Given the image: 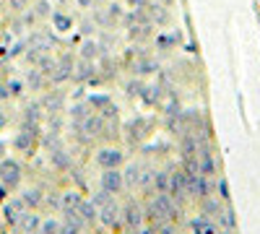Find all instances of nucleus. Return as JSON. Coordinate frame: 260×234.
<instances>
[{
	"instance_id": "obj_1",
	"label": "nucleus",
	"mask_w": 260,
	"mask_h": 234,
	"mask_svg": "<svg viewBox=\"0 0 260 234\" xmlns=\"http://www.w3.org/2000/svg\"><path fill=\"white\" fill-rule=\"evenodd\" d=\"M148 216L156 224H164L167 219H172V221L177 219V208H175V200L169 198V193H159V198L148 206Z\"/></svg>"
},
{
	"instance_id": "obj_2",
	"label": "nucleus",
	"mask_w": 260,
	"mask_h": 234,
	"mask_svg": "<svg viewBox=\"0 0 260 234\" xmlns=\"http://www.w3.org/2000/svg\"><path fill=\"white\" fill-rule=\"evenodd\" d=\"M185 193H187V172L180 166V169H175V172L169 175V198L172 200H182Z\"/></svg>"
},
{
	"instance_id": "obj_3",
	"label": "nucleus",
	"mask_w": 260,
	"mask_h": 234,
	"mask_svg": "<svg viewBox=\"0 0 260 234\" xmlns=\"http://www.w3.org/2000/svg\"><path fill=\"white\" fill-rule=\"evenodd\" d=\"M0 180H3V185L11 190L21 182V164L13 161V159H3L0 161Z\"/></svg>"
},
{
	"instance_id": "obj_4",
	"label": "nucleus",
	"mask_w": 260,
	"mask_h": 234,
	"mask_svg": "<svg viewBox=\"0 0 260 234\" xmlns=\"http://www.w3.org/2000/svg\"><path fill=\"white\" fill-rule=\"evenodd\" d=\"M122 185H125V177H122L120 169H104V175H102V190L117 195L120 190H122Z\"/></svg>"
},
{
	"instance_id": "obj_5",
	"label": "nucleus",
	"mask_w": 260,
	"mask_h": 234,
	"mask_svg": "<svg viewBox=\"0 0 260 234\" xmlns=\"http://www.w3.org/2000/svg\"><path fill=\"white\" fill-rule=\"evenodd\" d=\"M96 164L102 169H117L122 164V151L120 148H102L96 154Z\"/></svg>"
},
{
	"instance_id": "obj_6",
	"label": "nucleus",
	"mask_w": 260,
	"mask_h": 234,
	"mask_svg": "<svg viewBox=\"0 0 260 234\" xmlns=\"http://www.w3.org/2000/svg\"><path fill=\"white\" fill-rule=\"evenodd\" d=\"M73 71H76V62H73V57H71V55H60V62H57L55 71H52V81H55V83L68 81V78L73 76Z\"/></svg>"
},
{
	"instance_id": "obj_7",
	"label": "nucleus",
	"mask_w": 260,
	"mask_h": 234,
	"mask_svg": "<svg viewBox=\"0 0 260 234\" xmlns=\"http://www.w3.org/2000/svg\"><path fill=\"white\" fill-rule=\"evenodd\" d=\"M151 125H154V120H148V117H136V120H130L127 122V136H130V141H141L143 136H148L146 130H148V127Z\"/></svg>"
},
{
	"instance_id": "obj_8",
	"label": "nucleus",
	"mask_w": 260,
	"mask_h": 234,
	"mask_svg": "<svg viewBox=\"0 0 260 234\" xmlns=\"http://www.w3.org/2000/svg\"><path fill=\"white\" fill-rule=\"evenodd\" d=\"M198 172L203 177L216 175V161H213V154L208 151V146H201V151H198Z\"/></svg>"
},
{
	"instance_id": "obj_9",
	"label": "nucleus",
	"mask_w": 260,
	"mask_h": 234,
	"mask_svg": "<svg viewBox=\"0 0 260 234\" xmlns=\"http://www.w3.org/2000/svg\"><path fill=\"white\" fill-rule=\"evenodd\" d=\"M34 143H37V133L29 130V127H24V130L13 138V146L18 148L21 154H31L34 151Z\"/></svg>"
},
{
	"instance_id": "obj_10",
	"label": "nucleus",
	"mask_w": 260,
	"mask_h": 234,
	"mask_svg": "<svg viewBox=\"0 0 260 234\" xmlns=\"http://www.w3.org/2000/svg\"><path fill=\"white\" fill-rule=\"evenodd\" d=\"M154 71H156V62L151 60L148 55H141L138 62L133 65V73H136V76H148V73H154Z\"/></svg>"
},
{
	"instance_id": "obj_11",
	"label": "nucleus",
	"mask_w": 260,
	"mask_h": 234,
	"mask_svg": "<svg viewBox=\"0 0 260 234\" xmlns=\"http://www.w3.org/2000/svg\"><path fill=\"white\" fill-rule=\"evenodd\" d=\"M26 206H24V200H16V203H6V211H3V214H6V219L11 221V224H18V219L21 216H24V214H21V211H24Z\"/></svg>"
},
{
	"instance_id": "obj_12",
	"label": "nucleus",
	"mask_w": 260,
	"mask_h": 234,
	"mask_svg": "<svg viewBox=\"0 0 260 234\" xmlns=\"http://www.w3.org/2000/svg\"><path fill=\"white\" fill-rule=\"evenodd\" d=\"M52 24H55L57 31H71L73 29V18L68 13H62V11H55L52 13Z\"/></svg>"
},
{
	"instance_id": "obj_13",
	"label": "nucleus",
	"mask_w": 260,
	"mask_h": 234,
	"mask_svg": "<svg viewBox=\"0 0 260 234\" xmlns=\"http://www.w3.org/2000/svg\"><path fill=\"white\" fill-rule=\"evenodd\" d=\"M125 221H127L130 226H141V224H143V211H141L136 203H130V206L125 208Z\"/></svg>"
},
{
	"instance_id": "obj_14",
	"label": "nucleus",
	"mask_w": 260,
	"mask_h": 234,
	"mask_svg": "<svg viewBox=\"0 0 260 234\" xmlns=\"http://www.w3.org/2000/svg\"><path fill=\"white\" fill-rule=\"evenodd\" d=\"M190 226H192V234H216V226H213L206 216L192 219V221H190Z\"/></svg>"
},
{
	"instance_id": "obj_15",
	"label": "nucleus",
	"mask_w": 260,
	"mask_h": 234,
	"mask_svg": "<svg viewBox=\"0 0 260 234\" xmlns=\"http://www.w3.org/2000/svg\"><path fill=\"white\" fill-rule=\"evenodd\" d=\"M99 211H102V221H104L107 226H117V216H120V211H117L115 200H112L110 206H104V208H99Z\"/></svg>"
},
{
	"instance_id": "obj_16",
	"label": "nucleus",
	"mask_w": 260,
	"mask_h": 234,
	"mask_svg": "<svg viewBox=\"0 0 260 234\" xmlns=\"http://www.w3.org/2000/svg\"><path fill=\"white\" fill-rule=\"evenodd\" d=\"M73 76H76V81H91L94 78V62L91 60H83Z\"/></svg>"
},
{
	"instance_id": "obj_17",
	"label": "nucleus",
	"mask_w": 260,
	"mask_h": 234,
	"mask_svg": "<svg viewBox=\"0 0 260 234\" xmlns=\"http://www.w3.org/2000/svg\"><path fill=\"white\" fill-rule=\"evenodd\" d=\"M76 211H78V216H81L83 221H94V219H96V206H94V203H86V200H81Z\"/></svg>"
},
{
	"instance_id": "obj_18",
	"label": "nucleus",
	"mask_w": 260,
	"mask_h": 234,
	"mask_svg": "<svg viewBox=\"0 0 260 234\" xmlns=\"http://www.w3.org/2000/svg\"><path fill=\"white\" fill-rule=\"evenodd\" d=\"M141 99H143L146 104H159V102H161V86H151V89H143Z\"/></svg>"
},
{
	"instance_id": "obj_19",
	"label": "nucleus",
	"mask_w": 260,
	"mask_h": 234,
	"mask_svg": "<svg viewBox=\"0 0 260 234\" xmlns=\"http://www.w3.org/2000/svg\"><path fill=\"white\" fill-rule=\"evenodd\" d=\"M21 200H24L26 208H37L42 203V193H39V190H26V193L21 195Z\"/></svg>"
},
{
	"instance_id": "obj_20",
	"label": "nucleus",
	"mask_w": 260,
	"mask_h": 234,
	"mask_svg": "<svg viewBox=\"0 0 260 234\" xmlns=\"http://www.w3.org/2000/svg\"><path fill=\"white\" fill-rule=\"evenodd\" d=\"M154 187L159 190V193H169V175L167 172H154Z\"/></svg>"
},
{
	"instance_id": "obj_21",
	"label": "nucleus",
	"mask_w": 260,
	"mask_h": 234,
	"mask_svg": "<svg viewBox=\"0 0 260 234\" xmlns=\"http://www.w3.org/2000/svg\"><path fill=\"white\" fill-rule=\"evenodd\" d=\"M18 224H21V229L24 231H34L37 226H39V216H34V214H24L18 219Z\"/></svg>"
},
{
	"instance_id": "obj_22",
	"label": "nucleus",
	"mask_w": 260,
	"mask_h": 234,
	"mask_svg": "<svg viewBox=\"0 0 260 234\" xmlns=\"http://www.w3.org/2000/svg\"><path fill=\"white\" fill-rule=\"evenodd\" d=\"M91 203L96 206V208H104V206H110L112 203V193H107V190H99V193L91 198Z\"/></svg>"
},
{
	"instance_id": "obj_23",
	"label": "nucleus",
	"mask_w": 260,
	"mask_h": 234,
	"mask_svg": "<svg viewBox=\"0 0 260 234\" xmlns=\"http://www.w3.org/2000/svg\"><path fill=\"white\" fill-rule=\"evenodd\" d=\"M148 13L154 16V18L159 21V24H167V21H169V13H167L161 6H148Z\"/></svg>"
},
{
	"instance_id": "obj_24",
	"label": "nucleus",
	"mask_w": 260,
	"mask_h": 234,
	"mask_svg": "<svg viewBox=\"0 0 260 234\" xmlns=\"http://www.w3.org/2000/svg\"><path fill=\"white\" fill-rule=\"evenodd\" d=\"M78 203H81V195L78 193H65L62 195V206L65 208H78Z\"/></svg>"
},
{
	"instance_id": "obj_25",
	"label": "nucleus",
	"mask_w": 260,
	"mask_h": 234,
	"mask_svg": "<svg viewBox=\"0 0 260 234\" xmlns=\"http://www.w3.org/2000/svg\"><path fill=\"white\" fill-rule=\"evenodd\" d=\"M52 161H55L60 169H68V166H71V159L65 156V151H52Z\"/></svg>"
},
{
	"instance_id": "obj_26",
	"label": "nucleus",
	"mask_w": 260,
	"mask_h": 234,
	"mask_svg": "<svg viewBox=\"0 0 260 234\" xmlns=\"http://www.w3.org/2000/svg\"><path fill=\"white\" fill-rule=\"evenodd\" d=\"M42 234H60V224L55 219L45 221V224H42Z\"/></svg>"
},
{
	"instance_id": "obj_27",
	"label": "nucleus",
	"mask_w": 260,
	"mask_h": 234,
	"mask_svg": "<svg viewBox=\"0 0 260 234\" xmlns=\"http://www.w3.org/2000/svg\"><path fill=\"white\" fill-rule=\"evenodd\" d=\"M86 117H89V110H86L83 104H76V107H73V120L76 122H83Z\"/></svg>"
},
{
	"instance_id": "obj_28",
	"label": "nucleus",
	"mask_w": 260,
	"mask_h": 234,
	"mask_svg": "<svg viewBox=\"0 0 260 234\" xmlns=\"http://www.w3.org/2000/svg\"><path fill=\"white\" fill-rule=\"evenodd\" d=\"M96 50H99V47L94 45V42H86V45H83V52H81V57H83V60H91V57L96 55Z\"/></svg>"
},
{
	"instance_id": "obj_29",
	"label": "nucleus",
	"mask_w": 260,
	"mask_h": 234,
	"mask_svg": "<svg viewBox=\"0 0 260 234\" xmlns=\"http://www.w3.org/2000/svg\"><path fill=\"white\" fill-rule=\"evenodd\" d=\"M127 94H130V96H141V94H143V83H141V81H138V83L130 81V83H127Z\"/></svg>"
},
{
	"instance_id": "obj_30",
	"label": "nucleus",
	"mask_w": 260,
	"mask_h": 234,
	"mask_svg": "<svg viewBox=\"0 0 260 234\" xmlns=\"http://www.w3.org/2000/svg\"><path fill=\"white\" fill-rule=\"evenodd\" d=\"M219 195H221V200H229V198H232V195H229V182H226L224 177L219 180Z\"/></svg>"
},
{
	"instance_id": "obj_31",
	"label": "nucleus",
	"mask_w": 260,
	"mask_h": 234,
	"mask_svg": "<svg viewBox=\"0 0 260 234\" xmlns=\"http://www.w3.org/2000/svg\"><path fill=\"white\" fill-rule=\"evenodd\" d=\"M221 221H224V226H226V229H234V224H237L232 211H224V214H221Z\"/></svg>"
},
{
	"instance_id": "obj_32",
	"label": "nucleus",
	"mask_w": 260,
	"mask_h": 234,
	"mask_svg": "<svg viewBox=\"0 0 260 234\" xmlns=\"http://www.w3.org/2000/svg\"><path fill=\"white\" fill-rule=\"evenodd\" d=\"M138 180H141V172H138V166H130V169H127V182H130V185H136Z\"/></svg>"
},
{
	"instance_id": "obj_33",
	"label": "nucleus",
	"mask_w": 260,
	"mask_h": 234,
	"mask_svg": "<svg viewBox=\"0 0 260 234\" xmlns=\"http://www.w3.org/2000/svg\"><path fill=\"white\" fill-rule=\"evenodd\" d=\"M8 3H11V8H16V11L29 8V0H8Z\"/></svg>"
},
{
	"instance_id": "obj_34",
	"label": "nucleus",
	"mask_w": 260,
	"mask_h": 234,
	"mask_svg": "<svg viewBox=\"0 0 260 234\" xmlns=\"http://www.w3.org/2000/svg\"><path fill=\"white\" fill-rule=\"evenodd\" d=\"M29 83H31V86H42V76H39V71H31Z\"/></svg>"
},
{
	"instance_id": "obj_35",
	"label": "nucleus",
	"mask_w": 260,
	"mask_h": 234,
	"mask_svg": "<svg viewBox=\"0 0 260 234\" xmlns=\"http://www.w3.org/2000/svg\"><path fill=\"white\" fill-rule=\"evenodd\" d=\"M47 13H50V6L45 3V0H42V3L37 6V16H47Z\"/></svg>"
},
{
	"instance_id": "obj_36",
	"label": "nucleus",
	"mask_w": 260,
	"mask_h": 234,
	"mask_svg": "<svg viewBox=\"0 0 260 234\" xmlns=\"http://www.w3.org/2000/svg\"><path fill=\"white\" fill-rule=\"evenodd\" d=\"M172 42H175V39H172V37H159V39H156V45H161V47H169Z\"/></svg>"
},
{
	"instance_id": "obj_37",
	"label": "nucleus",
	"mask_w": 260,
	"mask_h": 234,
	"mask_svg": "<svg viewBox=\"0 0 260 234\" xmlns=\"http://www.w3.org/2000/svg\"><path fill=\"white\" fill-rule=\"evenodd\" d=\"M130 6H133V8H146L148 0H130Z\"/></svg>"
},
{
	"instance_id": "obj_38",
	"label": "nucleus",
	"mask_w": 260,
	"mask_h": 234,
	"mask_svg": "<svg viewBox=\"0 0 260 234\" xmlns=\"http://www.w3.org/2000/svg\"><path fill=\"white\" fill-rule=\"evenodd\" d=\"M8 89H11V94H21V83H18V81H13Z\"/></svg>"
},
{
	"instance_id": "obj_39",
	"label": "nucleus",
	"mask_w": 260,
	"mask_h": 234,
	"mask_svg": "<svg viewBox=\"0 0 260 234\" xmlns=\"http://www.w3.org/2000/svg\"><path fill=\"white\" fill-rule=\"evenodd\" d=\"M76 3H78L81 8H91V6H94V0H76Z\"/></svg>"
},
{
	"instance_id": "obj_40",
	"label": "nucleus",
	"mask_w": 260,
	"mask_h": 234,
	"mask_svg": "<svg viewBox=\"0 0 260 234\" xmlns=\"http://www.w3.org/2000/svg\"><path fill=\"white\" fill-rule=\"evenodd\" d=\"M221 234H229V231H221Z\"/></svg>"
}]
</instances>
